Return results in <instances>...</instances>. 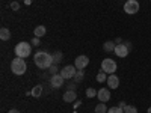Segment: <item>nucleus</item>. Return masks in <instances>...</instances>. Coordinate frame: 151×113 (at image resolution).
I'll list each match as a JSON object with an SVG mask.
<instances>
[{"mask_svg":"<svg viewBox=\"0 0 151 113\" xmlns=\"http://www.w3.org/2000/svg\"><path fill=\"white\" fill-rule=\"evenodd\" d=\"M50 84H52V87L58 89V87H62V86L65 84V79L60 75V72L59 74H55V75L50 77Z\"/></svg>","mask_w":151,"mask_h":113,"instance_id":"6e6552de","label":"nucleus"},{"mask_svg":"<svg viewBox=\"0 0 151 113\" xmlns=\"http://www.w3.org/2000/svg\"><path fill=\"white\" fill-rule=\"evenodd\" d=\"M97 82H98V83H104V82H107V74H106L104 71H100V72L97 74Z\"/></svg>","mask_w":151,"mask_h":113,"instance_id":"6ab92c4d","label":"nucleus"},{"mask_svg":"<svg viewBox=\"0 0 151 113\" xmlns=\"http://www.w3.org/2000/svg\"><path fill=\"white\" fill-rule=\"evenodd\" d=\"M107 113H124V109H121V107H110L107 110Z\"/></svg>","mask_w":151,"mask_h":113,"instance_id":"b1692460","label":"nucleus"},{"mask_svg":"<svg viewBox=\"0 0 151 113\" xmlns=\"http://www.w3.org/2000/svg\"><path fill=\"white\" fill-rule=\"evenodd\" d=\"M124 113H137V109L134 107V106H130V104H127L124 107Z\"/></svg>","mask_w":151,"mask_h":113,"instance_id":"5701e85b","label":"nucleus"},{"mask_svg":"<svg viewBox=\"0 0 151 113\" xmlns=\"http://www.w3.org/2000/svg\"><path fill=\"white\" fill-rule=\"evenodd\" d=\"M30 95H33L35 98H40V97L42 95V84H38V86H35L33 89L30 91Z\"/></svg>","mask_w":151,"mask_h":113,"instance_id":"dca6fc26","label":"nucleus"},{"mask_svg":"<svg viewBox=\"0 0 151 113\" xmlns=\"http://www.w3.org/2000/svg\"><path fill=\"white\" fill-rule=\"evenodd\" d=\"M115 47H116V44L113 42V41H107V42H104L103 50H104L106 53H112V51H115Z\"/></svg>","mask_w":151,"mask_h":113,"instance_id":"4468645a","label":"nucleus"},{"mask_svg":"<svg viewBox=\"0 0 151 113\" xmlns=\"http://www.w3.org/2000/svg\"><path fill=\"white\" fill-rule=\"evenodd\" d=\"M101 71H104L106 74H115V71H116V62L113 60V59H104L103 62H101Z\"/></svg>","mask_w":151,"mask_h":113,"instance_id":"20e7f679","label":"nucleus"},{"mask_svg":"<svg viewBox=\"0 0 151 113\" xmlns=\"http://www.w3.org/2000/svg\"><path fill=\"white\" fill-rule=\"evenodd\" d=\"M11 32H9V29H6V27H2L0 29V39L2 41H9L11 39Z\"/></svg>","mask_w":151,"mask_h":113,"instance_id":"ddd939ff","label":"nucleus"},{"mask_svg":"<svg viewBox=\"0 0 151 113\" xmlns=\"http://www.w3.org/2000/svg\"><path fill=\"white\" fill-rule=\"evenodd\" d=\"M33 47H38V45H40V38H38V36H33L32 38V42H30Z\"/></svg>","mask_w":151,"mask_h":113,"instance_id":"a878e982","label":"nucleus"},{"mask_svg":"<svg viewBox=\"0 0 151 113\" xmlns=\"http://www.w3.org/2000/svg\"><path fill=\"white\" fill-rule=\"evenodd\" d=\"M9 6H11V9H12V11H18V9H20V3H18V0H15V2H12Z\"/></svg>","mask_w":151,"mask_h":113,"instance_id":"393cba45","label":"nucleus"},{"mask_svg":"<svg viewBox=\"0 0 151 113\" xmlns=\"http://www.w3.org/2000/svg\"><path fill=\"white\" fill-rule=\"evenodd\" d=\"M88 65H89V57L82 54V56H77L76 57V62H74V67L77 69H85Z\"/></svg>","mask_w":151,"mask_h":113,"instance_id":"1a4fd4ad","label":"nucleus"},{"mask_svg":"<svg viewBox=\"0 0 151 113\" xmlns=\"http://www.w3.org/2000/svg\"><path fill=\"white\" fill-rule=\"evenodd\" d=\"M48 72L52 74V75H55V74H59L60 72V69H59V65H56V64H53L52 67L48 68Z\"/></svg>","mask_w":151,"mask_h":113,"instance_id":"4be33fe9","label":"nucleus"},{"mask_svg":"<svg viewBox=\"0 0 151 113\" xmlns=\"http://www.w3.org/2000/svg\"><path fill=\"white\" fill-rule=\"evenodd\" d=\"M62 59H64V54H62L60 51H56V53L53 54V64L59 65L60 62H62Z\"/></svg>","mask_w":151,"mask_h":113,"instance_id":"aec40b11","label":"nucleus"},{"mask_svg":"<svg viewBox=\"0 0 151 113\" xmlns=\"http://www.w3.org/2000/svg\"><path fill=\"white\" fill-rule=\"evenodd\" d=\"M24 3H26V5H30V3H32V0H24Z\"/></svg>","mask_w":151,"mask_h":113,"instance_id":"2f4dec72","label":"nucleus"},{"mask_svg":"<svg viewBox=\"0 0 151 113\" xmlns=\"http://www.w3.org/2000/svg\"><path fill=\"white\" fill-rule=\"evenodd\" d=\"M125 106H127V104H125V103H124V101H121V103H119V106H118V107H121V109H124V107H125Z\"/></svg>","mask_w":151,"mask_h":113,"instance_id":"7c9ffc66","label":"nucleus"},{"mask_svg":"<svg viewBox=\"0 0 151 113\" xmlns=\"http://www.w3.org/2000/svg\"><path fill=\"white\" fill-rule=\"evenodd\" d=\"M26 69H27V64H26V60H24L23 57L12 59V62H11V71L14 72L15 75H23L24 72H26Z\"/></svg>","mask_w":151,"mask_h":113,"instance_id":"f03ea898","label":"nucleus"},{"mask_svg":"<svg viewBox=\"0 0 151 113\" xmlns=\"http://www.w3.org/2000/svg\"><path fill=\"white\" fill-rule=\"evenodd\" d=\"M76 84L77 83H67V91H76Z\"/></svg>","mask_w":151,"mask_h":113,"instance_id":"bb28decb","label":"nucleus"},{"mask_svg":"<svg viewBox=\"0 0 151 113\" xmlns=\"http://www.w3.org/2000/svg\"><path fill=\"white\" fill-rule=\"evenodd\" d=\"M8 113H20L17 109H11V110H8Z\"/></svg>","mask_w":151,"mask_h":113,"instance_id":"c756f323","label":"nucleus"},{"mask_svg":"<svg viewBox=\"0 0 151 113\" xmlns=\"http://www.w3.org/2000/svg\"><path fill=\"white\" fill-rule=\"evenodd\" d=\"M141 9V6H139V2L137 0H127V2L124 3V11H125V14H130V15H133V14H136L137 11Z\"/></svg>","mask_w":151,"mask_h":113,"instance_id":"39448f33","label":"nucleus"},{"mask_svg":"<svg viewBox=\"0 0 151 113\" xmlns=\"http://www.w3.org/2000/svg\"><path fill=\"white\" fill-rule=\"evenodd\" d=\"M107 106H106V103H100V104H97L95 106V113H107Z\"/></svg>","mask_w":151,"mask_h":113,"instance_id":"a211bd4d","label":"nucleus"},{"mask_svg":"<svg viewBox=\"0 0 151 113\" xmlns=\"http://www.w3.org/2000/svg\"><path fill=\"white\" fill-rule=\"evenodd\" d=\"M45 33H47L45 26H36V27H35V30H33V35H35V36H38V38L44 36Z\"/></svg>","mask_w":151,"mask_h":113,"instance_id":"2eb2a0df","label":"nucleus"},{"mask_svg":"<svg viewBox=\"0 0 151 113\" xmlns=\"http://www.w3.org/2000/svg\"><path fill=\"white\" fill-rule=\"evenodd\" d=\"M83 77H85V71H83V69H77V72H76L74 79H73V82H74V83H79V82L83 80Z\"/></svg>","mask_w":151,"mask_h":113,"instance_id":"f3484780","label":"nucleus"},{"mask_svg":"<svg viewBox=\"0 0 151 113\" xmlns=\"http://www.w3.org/2000/svg\"><path fill=\"white\" fill-rule=\"evenodd\" d=\"M79 106H82V101H77V99H76V101H74V106H73V107H74V109H77Z\"/></svg>","mask_w":151,"mask_h":113,"instance_id":"cd10ccee","label":"nucleus"},{"mask_svg":"<svg viewBox=\"0 0 151 113\" xmlns=\"http://www.w3.org/2000/svg\"><path fill=\"white\" fill-rule=\"evenodd\" d=\"M97 94H98V91H95L94 87H88L86 89V97L88 98H94V97H97Z\"/></svg>","mask_w":151,"mask_h":113,"instance_id":"412c9836","label":"nucleus"},{"mask_svg":"<svg viewBox=\"0 0 151 113\" xmlns=\"http://www.w3.org/2000/svg\"><path fill=\"white\" fill-rule=\"evenodd\" d=\"M130 48H132V44L130 42H124V44H118L115 47V53L118 57H127L129 51H130Z\"/></svg>","mask_w":151,"mask_h":113,"instance_id":"423d86ee","label":"nucleus"},{"mask_svg":"<svg viewBox=\"0 0 151 113\" xmlns=\"http://www.w3.org/2000/svg\"><path fill=\"white\" fill-rule=\"evenodd\" d=\"M76 72H77V68H76L74 65H67V67H64V68L60 69V75L65 80H73Z\"/></svg>","mask_w":151,"mask_h":113,"instance_id":"0eeeda50","label":"nucleus"},{"mask_svg":"<svg viewBox=\"0 0 151 113\" xmlns=\"http://www.w3.org/2000/svg\"><path fill=\"white\" fill-rule=\"evenodd\" d=\"M115 44L118 45V44H122V39H121V38H116V39H115Z\"/></svg>","mask_w":151,"mask_h":113,"instance_id":"c85d7f7f","label":"nucleus"},{"mask_svg":"<svg viewBox=\"0 0 151 113\" xmlns=\"http://www.w3.org/2000/svg\"><path fill=\"white\" fill-rule=\"evenodd\" d=\"M33 62L40 69H48L53 65V54L47 51H36L33 56Z\"/></svg>","mask_w":151,"mask_h":113,"instance_id":"f257e3e1","label":"nucleus"},{"mask_svg":"<svg viewBox=\"0 0 151 113\" xmlns=\"http://www.w3.org/2000/svg\"><path fill=\"white\" fill-rule=\"evenodd\" d=\"M148 113H151V107H150V109H148Z\"/></svg>","mask_w":151,"mask_h":113,"instance_id":"473e14b6","label":"nucleus"},{"mask_svg":"<svg viewBox=\"0 0 151 113\" xmlns=\"http://www.w3.org/2000/svg\"><path fill=\"white\" fill-rule=\"evenodd\" d=\"M62 98H64L65 103H70L71 104V103H74L76 99H77V94H76V91H67Z\"/></svg>","mask_w":151,"mask_h":113,"instance_id":"f8f14e48","label":"nucleus"},{"mask_svg":"<svg viewBox=\"0 0 151 113\" xmlns=\"http://www.w3.org/2000/svg\"><path fill=\"white\" fill-rule=\"evenodd\" d=\"M107 87L109 89H118V86H119V79H118V75L116 74H110L109 77H107Z\"/></svg>","mask_w":151,"mask_h":113,"instance_id":"9d476101","label":"nucleus"},{"mask_svg":"<svg viewBox=\"0 0 151 113\" xmlns=\"http://www.w3.org/2000/svg\"><path fill=\"white\" fill-rule=\"evenodd\" d=\"M97 97H98V99H100V103H107L109 99H110V91L106 89V87H101V89L98 91Z\"/></svg>","mask_w":151,"mask_h":113,"instance_id":"9b49d317","label":"nucleus"},{"mask_svg":"<svg viewBox=\"0 0 151 113\" xmlns=\"http://www.w3.org/2000/svg\"><path fill=\"white\" fill-rule=\"evenodd\" d=\"M30 53H32V44H29V42H18L17 45H15V54H17V57H29L30 56Z\"/></svg>","mask_w":151,"mask_h":113,"instance_id":"7ed1b4c3","label":"nucleus"}]
</instances>
